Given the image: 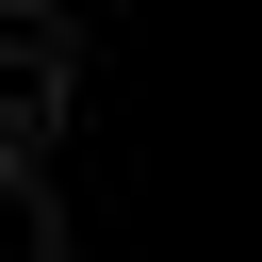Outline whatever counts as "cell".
I'll return each mask as SVG.
<instances>
[{"label":"cell","instance_id":"1","mask_svg":"<svg viewBox=\"0 0 262 262\" xmlns=\"http://www.w3.org/2000/svg\"><path fill=\"white\" fill-rule=\"evenodd\" d=\"M66 98H82V33L49 0H0V164H49Z\"/></svg>","mask_w":262,"mask_h":262},{"label":"cell","instance_id":"2","mask_svg":"<svg viewBox=\"0 0 262 262\" xmlns=\"http://www.w3.org/2000/svg\"><path fill=\"white\" fill-rule=\"evenodd\" d=\"M0 262H82V246H66V196H49V164H0Z\"/></svg>","mask_w":262,"mask_h":262}]
</instances>
